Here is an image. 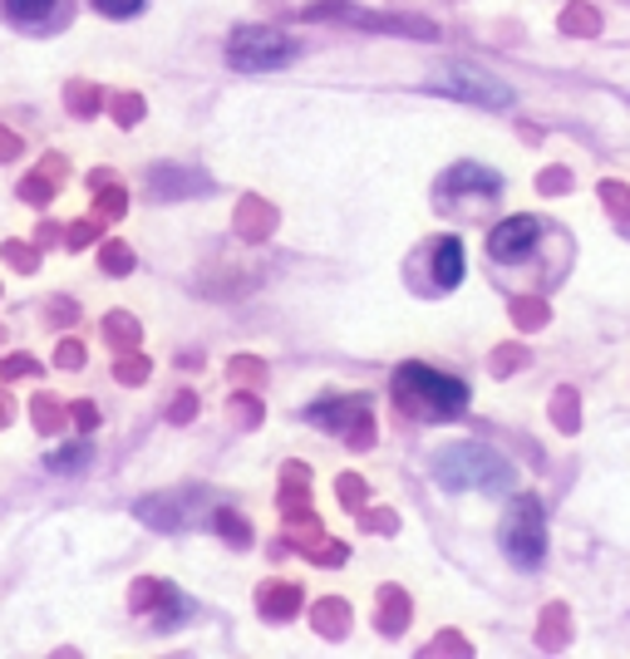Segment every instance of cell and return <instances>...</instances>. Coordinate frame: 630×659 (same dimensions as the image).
Returning <instances> with one entry per match:
<instances>
[{"mask_svg":"<svg viewBox=\"0 0 630 659\" xmlns=\"http://www.w3.org/2000/svg\"><path fill=\"white\" fill-rule=\"evenodd\" d=\"M434 483L444 493H508L518 483V467L488 443H448L434 453Z\"/></svg>","mask_w":630,"mask_h":659,"instance_id":"obj_1","label":"cell"},{"mask_svg":"<svg viewBox=\"0 0 630 659\" xmlns=\"http://www.w3.org/2000/svg\"><path fill=\"white\" fill-rule=\"evenodd\" d=\"M394 403L409 419H454L468 409V385L448 379L428 365H399L394 369Z\"/></svg>","mask_w":630,"mask_h":659,"instance_id":"obj_2","label":"cell"},{"mask_svg":"<svg viewBox=\"0 0 630 659\" xmlns=\"http://www.w3.org/2000/svg\"><path fill=\"white\" fill-rule=\"evenodd\" d=\"M498 541H502V557L518 571L542 566V557H547V512H542L537 497H512V507L498 522Z\"/></svg>","mask_w":630,"mask_h":659,"instance_id":"obj_3","label":"cell"},{"mask_svg":"<svg viewBox=\"0 0 630 659\" xmlns=\"http://www.w3.org/2000/svg\"><path fill=\"white\" fill-rule=\"evenodd\" d=\"M296 60V40L281 35L271 25H241L232 40H227V65L241 74H271L286 69Z\"/></svg>","mask_w":630,"mask_h":659,"instance_id":"obj_4","label":"cell"},{"mask_svg":"<svg viewBox=\"0 0 630 659\" xmlns=\"http://www.w3.org/2000/svg\"><path fill=\"white\" fill-rule=\"evenodd\" d=\"M428 94H444V99L454 104H478V109H508L512 104V89L502 79H492V74L472 69V65H454V69H438L434 79L424 84Z\"/></svg>","mask_w":630,"mask_h":659,"instance_id":"obj_5","label":"cell"},{"mask_svg":"<svg viewBox=\"0 0 630 659\" xmlns=\"http://www.w3.org/2000/svg\"><path fill=\"white\" fill-rule=\"evenodd\" d=\"M306 20H350V25H360V30H390V35L438 40V30L428 25V20H414V15H374V10H355V6H340V0H321V6H311Z\"/></svg>","mask_w":630,"mask_h":659,"instance_id":"obj_6","label":"cell"},{"mask_svg":"<svg viewBox=\"0 0 630 659\" xmlns=\"http://www.w3.org/2000/svg\"><path fill=\"white\" fill-rule=\"evenodd\" d=\"M537 241H542V222L537 217H508V222H498V227H492L488 257L502 261V266H512V261L528 257Z\"/></svg>","mask_w":630,"mask_h":659,"instance_id":"obj_7","label":"cell"},{"mask_svg":"<svg viewBox=\"0 0 630 659\" xmlns=\"http://www.w3.org/2000/svg\"><path fill=\"white\" fill-rule=\"evenodd\" d=\"M444 187L448 197H498V187H502V177L492 173V168H482V163H458L454 173H444Z\"/></svg>","mask_w":630,"mask_h":659,"instance_id":"obj_8","label":"cell"},{"mask_svg":"<svg viewBox=\"0 0 630 659\" xmlns=\"http://www.w3.org/2000/svg\"><path fill=\"white\" fill-rule=\"evenodd\" d=\"M311 423H325V429H360L370 419V399H321L306 409Z\"/></svg>","mask_w":630,"mask_h":659,"instance_id":"obj_9","label":"cell"},{"mask_svg":"<svg viewBox=\"0 0 630 659\" xmlns=\"http://www.w3.org/2000/svg\"><path fill=\"white\" fill-rule=\"evenodd\" d=\"M428 257H434V285L438 291H454L458 281H464V241L458 237H438L434 247H428Z\"/></svg>","mask_w":630,"mask_h":659,"instance_id":"obj_10","label":"cell"},{"mask_svg":"<svg viewBox=\"0 0 630 659\" xmlns=\"http://www.w3.org/2000/svg\"><path fill=\"white\" fill-rule=\"evenodd\" d=\"M183 187L207 193V177L203 173H183V168H153V193L158 197H187Z\"/></svg>","mask_w":630,"mask_h":659,"instance_id":"obj_11","label":"cell"},{"mask_svg":"<svg viewBox=\"0 0 630 659\" xmlns=\"http://www.w3.org/2000/svg\"><path fill=\"white\" fill-rule=\"evenodd\" d=\"M59 0H0V10H6L15 25H45L50 15H55Z\"/></svg>","mask_w":630,"mask_h":659,"instance_id":"obj_12","label":"cell"},{"mask_svg":"<svg viewBox=\"0 0 630 659\" xmlns=\"http://www.w3.org/2000/svg\"><path fill=\"white\" fill-rule=\"evenodd\" d=\"M301 611V591L296 586H276L261 595V615H271V620H281V615H296Z\"/></svg>","mask_w":630,"mask_h":659,"instance_id":"obj_13","label":"cell"},{"mask_svg":"<svg viewBox=\"0 0 630 659\" xmlns=\"http://www.w3.org/2000/svg\"><path fill=\"white\" fill-rule=\"evenodd\" d=\"M345 620H350V611H345L340 601L315 605V625H321V635H345Z\"/></svg>","mask_w":630,"mask_h":659,"instance_id":"obj_14","label":"cell"},{"mask_svg":"<svg viewBox=\"0 0 630 659\" xmlns=\"http://www.w3.org/2000/svg\"><path fill=\"white\" fill-rule=\"evenodd\" d=\"M89 443H69V449H55L50 453V467H55V473H79L84 463H89Z\"/></svg>","mask_w":630,"mask_h":659,"instance_id":"obj_15","label":"cell"},{"mask_svg":"<svg viewBox=\"0 0 630 659\" xmlns=\"http://www.w3.org/2000/svg\"><path fill=\"white\" fill-rule=\"evenodd\" d=\"M94 10L109 15V20H129V15H139L143 10V0H94Z\"/></svg>","mask_w":630,"mask_h":659,"instance_id":"obj_16","label":"cell"},{"mask_svg":"<svg viewBox=\"0 0 630 659\" xmlns=\"http://www.w3.org/2000/svg\"><path fill=\"white\" fill-rule=\"evenodd\" d=\"M601 193H606V207H611L616 217H630V197H626V187H621V183H606Z\"/></svg>","mask_w":630,"mask_h":659,"instance_id":"obj_17","label":"cell"},{"mask_svg":"<svg viewBox=\"0 0 630 659\" xmlns=\"http://www.w3.org/2000/svg\"><path fill=\"white\" fill-rule=\"evenodd\" d=\"M104 266H109V276H123L133 266V257L123 247H104Z\"/></svg>","mask_w":630,"mask_h":659,"instance_id":"obj_18","label":"cell"},{"mask_svg":"<svg viewBox=\"0 0 630 659\" xmlns=\"http://www.w3.org/2000/svg\"><path fill=\"white\" fill-rule=\"evenodd\" d=\"M384 630H390V635H399V630H404V595H390V615H384Z\"/></svg>","mask_w":630,"mask_h":659,"instance_id":"obj_19","label":"cell"},{"mask_svg":"<svg viewBox=\"0 0 630 659\" xmlns=\"http://www.w3.org/2000/svg\"><path fill=\"white\" fill-rule=\"evenodd\" d=\"M562 25H566V30H596V15L576 6V10H566V15H562Z\"/></svg>","mask_w":630,"mask_h":659,"instance_id":"obj_20","label":"cell"},{"mask_svg":"<svg viewBox=\"0 0 630 659\" xmlns=\"http://www.w3.org/2000/svg\"><path fill=\"white\" fill-rule=\"evenodd\" d=\"M213 522L222 527V531H227V537H232V541H247V527H241L232 512H222V507H217V517H213Z\"/></svg>","mask_w":630,"mask_h":659,"instance_id":"obj_21","label":"cell"},{"mask_svg":"<svg viewBox=\"0 0 630 659\" xmlns=\"http://www.w3.org/2000/svg\"><path fill=\"white\" fill-rule=\"evenodd\" d=\"M518 321H522V325H542L547 315H542V305H537V301H522V305H518Z\"/></svg>","mask_w":630,"mask_h":659,"instance_id":"obj_22","label":"cell"},{"mask_svg":"<svg viewBox=\"0 0 630 659\" xmlns=\"http://www.w3.org/2000/svg\"><path fill=\"white\" fill-rule=\"evenodd\" d=\"M109 335L123 339V345H139V330H133L129 321H109Z\"/></svg>","mask_w":630,"mask_h":659,"instance_id":"obj_23","label":"cell"},{"mask_svg":"<svg viewBox=\"0 0 630 659\" xmlns=\"http://www.w3.org/2000/svg\"><path fill=\"white\" fill-rule=\"evenodd\" d=\"M143 114V99H119V123H133Z\"/></svg>","mask_w":630,"mask_h":659,"instance_id":"obj_24","label":"cell"},{"mask_svg":"<svg viewBox=\"0 0 630 659\" xmlns=\"http://www.w3.org/2000/svg\"><path fill=\"white\" fill-rule=\"evenodd\" d=\"M143 375H149L143 359H123V365H119V379H143Z\"/></svg>","mask_w":630,"mask_h":659,"instance_id":"obj_25","label":"cell"},{"mask_svg":"<svg viewBox=\"0 0 630 659\" xmlns=\"http://www.w3.org/2000/svg\"><path fill=\"white\" fill-rule=\"evenodd\" d=\"M237 419H247V423H261V403H251V399H237Z\"/></svg>","mask_w":630,"mask_h":659,"instance_id":"obj_26","label":"cell"},{"mask_svg":"<svg viewBox=\"0 0 630 659\" xmlns=\"http://www.w3.org/2000/svg\"><path fill=\"white\" fill-rule=\"evenodd\" d=\"M59 349H65V355H59V359H65L69 369H75V365H84V355H79V345H75V339H69V345H59Z\"/></svg>","mask_w":630,"mask_h":659,"instance_id":"obj_27","label":"cell"},{"mask_svg":"<svg viewBox=\"0 0 630 659\" xmlns=\"http://www.w3.org/2000/svg\"><path fill=\"white\" fill-rule=\"evenodd\" d=\"M167 413H173V423H177V419H193V399H177Z\"/></svg>","mask_w":630,"mask_h":659,"instance_id":"obj_28","label":"cell"},{"mask_svg":"<svg viewBox=\"0 0 630 659\" xmlns=\"http://www.w3.org/2000/svg\"><path fill=\"white\" fill-rule=\"evenodd\" d=\"M10 153H20V143L10 133H0V158H10Z\"/></svg>","mask_w":630,"mask_h":659,"instance_id":"obj_29","label":"cell"}]
</instances>
